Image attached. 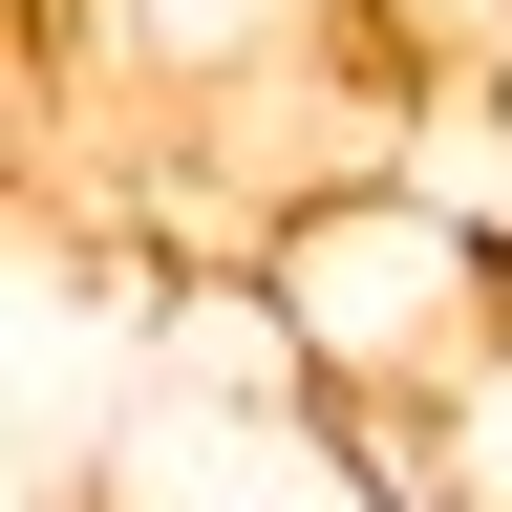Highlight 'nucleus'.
Instances as JSON below:
<instances>
[{
  "mask_svg": "<svg viewBox=\"0 0 512 512\" xmlns=\"http://www.w3.org/2000/svg\"><path fill=\"white\" fill-rule=\"evenodd\" d=\"M491 107H512V86H491Z\"/></svg>",
  "mask_w": 512,
  "mask_h": 512,
  "instance_id": "3",
  "label": "nucleus"
},
{
  "mask_svg": "<svg viewBox=\"0 0 512 512\" xmlns=\"http://www.w3.org/2000/svg\"><path fill=\"white\" fill-rule=\"evenodd\" d=\"M256 320H278L299 406L406 427V406H448V384L512 342V214H491V192H448L427 150L320 171V192L256 214Z\"/></svg>",
  "mask_w": 512,
  "mask_h": 512,
  "instance_id": "1",
  "label": "nucleus"
},
{
  "mask_svg": "<svg viewBox=\"0 0 512 512\" xmlns=\"http://www.w3.org/2000/svg\"><path fill=\"white\" fill-rule=\"evenodd\" d=\"M342 43L384 64V107H491L512 86V0H342Z\"/></svg>",
  "mask_w": 512,
  "mask_h": 512,
  "instance_id": "2",
  "label": "nucleus"
}]
</instances>
